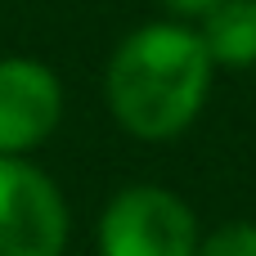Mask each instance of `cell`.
I'll return each mask as SVG.
<instances>
[{"instance_id":"6da1fadb","label":"cell","mask_w":256,"mask_h":256,"mask_svg":"<svg viewBox=\"0 0 256 256\" xmlns=\"http://www.w3.org/2000/svg\"><path fill=\"white\" fill-rule=\"evenodd\" d=\"M212 86V54L184 27H144L122 40L108 63V104L140 140L180 135Z\"/></svg>"},{"instance_id":"7a4b0ae2","label":"cell","mask_w":256,"mask_h":256,"mask_svg":"<svg viewBox=\"0 0 256 256\" xmlns=\"http://www.w3.org/2000/svg\"><path fill=\"white\" fill-rule=\"evenodd\" d=\"M99 256H198L194 212L153 184L117 194L99 220Z\"/></svg>"},{"instance_id":"3957f363","label":"cell","mask_w":256,"mask_h":256,"mask_svg":"<svg viewBox=\"0 0 256 256\" xmlns=\"http://www.w3.org/2000/svg\"><path fill=\"white\" fill-rule=\"evenodd\" d=\"M68 207L36 166L0 158V256H63Z\"/></svg>"},{"instance_id":"277c9868","label":"cell","mask_w":256,"mask_h":256,"mask_svg":"<svg viewBox=\"0 0 256 256\" xmlns=\"http://www.w3.org/2000/svg\"><path fill=\"white\" fill-rule=\"evenodd\" d=\"M63 112L58 81L45 63L0 58V158L40 144Z\"/></svg>"},{"instance_id":"5b68a950","label":"cell","mask_w":256,"mask_h":256,"mask_svg":"<svg viewBox=\"0 0 256 256\" xmlns=\"http://www.w3.org/2000/svg\"><path fill=\"white\" fill-rule=\"evenodd\" d=\"M202 45L212 63L248 68L256 63V0H220L202 14Z\"/></svg>"},{"instance_id":"8992f818","label":"cell","mask_w":256,"mask_h":256,"mask_svg":"<svg viewBox=\"0 0 256 256\" xmlns=\"http://www.w3.org/2000/svg\"><path fill=\"white\" fill-rule=\"evenodd\" d=\"M198 256H256V225L252 220H230L216 234L198 243Z\"/></svg>"},{"instance_id":"52a82bcc","label":"cell","mask_w":256,"mask_h":256,"mask_svg":"<svg viewBox=\"0 0 256 256\" xmlns=\"http://www.w3.org/2000/svg\"><path fill=\"white\" fill-rule=\"evenodd\" d=\"M166 9H176V14H207V9H216L220 0H162Z\"/></svg>"}]
</instances>
